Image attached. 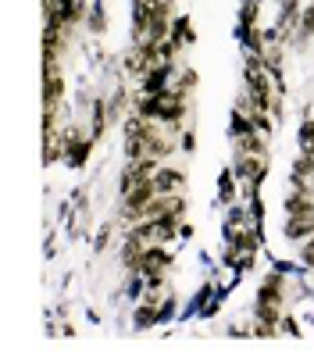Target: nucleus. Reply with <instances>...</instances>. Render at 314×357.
Masks as SVG:
<instances>
[{"label":"nucleus","instance_id":"obj_11","mask_svg":"<svg viewBox=\"0 0 314 357\" xmlns=\"http://www.w3.org/2000/svg\"><path fill=\"white\" fill-rule=\"evenodd\" d=\"M311 275H314V272H311Z\"/></svg>","mask_w":314,"mask_h":357},{"label":"nucleus","instance_id":"obj_3","mask_svg":"<svg viewBox=\"0 0 314 357\" xmlns=\"http://www.w3.org/2000/svg\"><path fill=\"white\" fill-rule=\"evenodd\" d=\"M282 236H285L290 243H304L307 236H314V215H285Z\"/></svg>","mask_w":314,"mask_h":357},{"label":"nucleus","instance_id":"obj_10","mask_svg":"<svg viewBox=\"0 0 314 357\" xmlns=\"http://www.w3.org/2000/svg\"><path fill=\"white\" fill-rule=\"evenodd\" d=\"M311 183H314V175H311Z\"/></svg>","mask_w":314,"mask_h":357},{"label":"nucleus","instance_id":"obj_5","mask_svg":"<svg viewBox=\"0 0 314 357\" xmlns=\"http://www.w3.org/2000/svg\"><path fill=\"white\" fill-rule=\"evenodd\" d=\"M240 197H243V183H240V175L233 172V165H228V168L218 175V200H221L225 207H233V204H240Z\"/></svg>","mask_w":314,"mask_h":357},{"label":"nucleus","instance_id":"obj_4","mask_svg":"<svg viewBox=\"0 0 314 357\" xmlns=\"http://www.w3.org/2000/svg\"><path fill=\"white\" fill-rule=\"evenodd\" d=\"M107 29H111V8H107V0H93L90 15H86V36H107Z\"/></svg>","mask_w":314,"mask_h":357},{"label":"nucleus","instance_id":"obj_2","mask_svg":"<svg viewBox=\"0 0 314 357\" xmlns=\"http://www.w3.org/2000/svg\"><path fill=\"white\" fill-rule=\"evenodd\" d=\"M154 186H157V193H186L189 175H186V168L168 165V161H164V165L154 172Z\"/></svg>","mask_w":314,"mask_h":357},{"label":"nucleus","instance_id":"obj_1","mask_svg":"<svg viewBox=\"0 0 314 357\" xmlns=\"http://www.w3.org/2000/svg\"><path fill=\"white\" fill-rule=\"evenodd\" d=\"M65 93H68L65 65L43 61V107H65Z\"/></svg>","mask_w":314,"mask_h":357},{"label":"nucleus","instance_id":"obj_7","mask_svg":"<svg viewBox=\"0 0 314 357\" xmlns=\"http://www.w3.org/2000/svg\"><path fill=\"white\" fill-rule=\"evenodd\" d=\"M179 89V93H186V97H193L196 89H200V72L189 65V61H182V68H179V75H175V82H171Z\"/></svg>","mask_w":314,"mask_h":357},{"label":"nucleus","instance_id":"obj_9","mask_svg":"<svg viewBox=\"0 0 314 357\" xmlns=\"http://www.w3.org/2000/svg\"><path fill=\"white\" fill-rule=\"evenodd\" d=\"M297 261H300L304 268H311V272H314V236H307L304 243H297Z\"/></svg>","mask_w":314,"mask_h":357},{"label":"nucleus","instance_id":"obj_6","mask_svg":"<svg viewBox=\"0 0 314 357\" xmlns=\"http://www.w3.org/2000/svg\"><path fill=\"white\" fill-rule=\"evenodd\" d=\"M168 40H175L182 50L196 47V25H193V18H189V15H175V22H171V36H168Z\"/></svg>","mask_w":314,"mask_h":357},{"label":"nucleus","instance_id":"obj_8","mask_svg":"<svg viewBox=\"0 0 314 357\" xmlns=\"http://www.w3.org/2000/svg\"><path fill=\"white\" fill-rule=\"evenodd\" d=\"M297 139H300V146H314V111H304L300 129H297Z\"/></svg>","mask_w":314,"mask_h":357}]
</instances>
